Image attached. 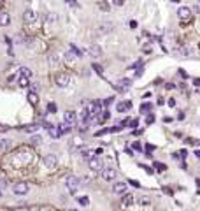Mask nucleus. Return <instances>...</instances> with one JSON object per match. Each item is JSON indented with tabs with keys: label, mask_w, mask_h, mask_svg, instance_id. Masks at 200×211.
Segmentation results:
<instances>
[{
	"label": "nucleus",
	"mask_w": 200,
	"mask_h": 211,
	"mask_svg": "<svg viewBox=\"0 0 200 211\" xmlns=\"http://www.w3.org/2000/svg\"><path fill=\"white\" fill-rule=\"evenodd\" d=\"M81 185H83L81 179L77 178V176H74V174H70V176L67 178V188H69V192H70V194H76Z\"/></svg>",
	"instance_id": "1"
},
{
	"label": "nucleus",
	"mask_w": 200,
	"mask_h": 211,
	"mask_svg": "<svg viewBox=\"0 0 200 211\" xmlns=\"http://www.w3.org/2000/svg\"><path fill=\"white\" fill-rule=\"evenodd\" d=\"M130 86H132V81L130 79H126V77H123V79H119L116 85H114V90L119 93H125V92H128Z\"/></svg>",
	"instance_id": "2"
},
{
	"label": "nucleus",
	"mask_w": 200,
	"mask_h": 211,
	"mask_svg": "<svg viewBox=\"0 0 200 211\" xmlns=\"http://www.w3.org/2000/svg\"><path fill=\"white\" fill-rule=\"evenodd\" d=\"M44 129L49 132V135L53 137V139H58L60 135H62V130H60V125L56 127V125L49 123V121H44Z\"/></svg>",
	"instance_id": "3"
},
{
	"label": "nucleus",
	"mask_w": 200,
	"mask_h": 211,
	"mask_svg": "<svg viewBox=\"0 0 200 211\" xmlns=\"http://www.w3.org/2000/svg\"><path fill=\"white\" fill-rule=\"evenodd\" d=\"M42 164L46 165V169H54L56 164H58V158H56V155H53V153H48V155L42 157Z\"/></svg>",
	"instance_id": "4"
},
{
	"label": "nucleus",
	"mask_w": 200,
	"mask_h": 211,
	"mask_svg": "<svg viewBox=\"0 0 200 211\" xmlns=\"http://www.w3.org/2000/svg\"><path fill=\"white\" fill-rule=\"evenodd\" d=\"M54 81H56V85H58L60 88H67L69 86V83H70V76L65 74V72H60V74H56Z\"/></svg>",
	"instance_id": "5"
},
{
	"label": "nucleus",
	"mask_w": 200,
	"mask_h": 211,
	"mask_svg": "<svg viewBox=\"0 0 200 211\" xmlns=\"http://www.w3.org/2000/svg\"><path fill=\"white\" fill-rule=\"evenodd\" d=\"M172 55L177 56V58H186L189 55V48H186V46H176V48H172Z\"/></svg>",
	"instance_id": "6"
},
{
	"label": "nucleus",
	"mask_w": 200,
	"mask_h": 211,
	"mask_svg": "<svg viewBox=\"0 0 200 211\" xmlns=\"http://www.w3.org/2000/svg\"><path fill=\"white\" fill-rule=\"evenodd\" d=\"M28 183H25V181H19V183H16L14 187H12V192L16 195H25V194H28Z\"/></svg>",
	"instance_id": "7"
},
{
	"label": "nucleus",
	"mask_w": 200,
	"mask_h": 211,
	"mask_svg": "<svg viewBox=\"0 0 200 211\" xmlns=\"http://www.w3.org/2000/svg\"><path fill=\"white\" fill-rule=\"evenodd\" d=\"M88 164H90V169H93V171H102L104 169V162L100 157H91L88 160Z\"/></svg>",
	"instance_id": "8"
},
{
	"label": "nucleus",
	"mask_w": 200,
	"mask_h": 211,
	"mask_svg": "<svg viewBox=\"0 0 200 211\" xmlns=\"http://www.w3.org/2000/svg\"><path fill=\"white\" fill-rule=\"evenodd\" d=\"M102 178L105 181H114L116 179V169L114 167H104L102 169Z\"/></svg>",
	"instance_id": "9"
},
{
	"label": "nucleus",
	"mask_w": 200,
	"mask_h": 211,
	"mask_svg": "<svg viewBox=\"0 0 200 211\" xmlns=\"http://www.w3.org/2000/svg\"><path fill=\"white\" fill-rule=\"evenodd\" d=\"M177 16L181 21H188V20H191V9L189 7H179Z\"/></svg>",
	"instance_id": "10"
},
{
	"label": "nucleus",
	"mask_w": 200,
	"mask_h": 211,
	"mask_svg": "<svg viewBox=\"0 0 200 211\" xmlns=\"http://www.w3.org/2000/svg\"><path fill=\"white\" fill-rule=\"evenodd\" d=\"M63 120H65V123H69V125H74L77 123V114L74 113V111H65L63 113Z\"/></svg>",
	"instance_id": "11"
},
{
	"label": "nucleus",
	"mask_w": 200,
	"mask_h": 211,
	"mask_svg": "<svg viewBox=\"0 0 200 211\" xmlns=\"http://www.w3.org/2000/svg\"><path fill=\"white\" fill-rule=\"evenodd\" d=\"M37 20V14L32 11V9H27V11L23 12V21L25 23H33Z\"/></svg>",
	"instance_id": "12"
},
{
	"label": "nucleus",
	"mask_w": 200,
	"mask_h": 211,
	"mask_svg": "<svg viewBox=\"0 0 200 211\" xmlns=\"http://www.w3.org/2000/svg\"><path fill=\"white\" fill-rule=\"evenodd\" d=\"M86 51H88V53H90V55H91L93 58H98V56H102V49L98 48L97 44H90Z\"/></svg>",
	"instance_id": "13"
},
{
	"label": "nucleus",
	"mask_w": 200,
	"mask_h": 211,
	"mask_svg": "<svg viewBox=\"0 0 200 211\" xmlns=\"http://www.w3.org/2000/svg\"><path fill=\"white\" fill-rule=\"evenodd\" d=\"M113 192L114 194H125L126 192V183L125 181H116L113 185Z\"/></svg>",
	"instance_id": "14"
},
{
	"label": "nucleus",
	"mask_w": 200,
	"mask_h": 211,
	"mask_svg": "<svg viewBox=\"0 0 200 211\" xmlns=\"http://www.w3.org/2000/svg\"><path fill=\"white\" fill-rule=\"evenodd\" d=\"M113 28H114V25L111 21H102L98 30H100V33H109V32H113Z\"/></svg>",
	"instance_id": "15"
},
{
	"label": "nucleus",
	"mask_w": 200,
	"mask_h": 211,
	"mask_svg": "<svg viewBox=\"0 0 200 211\" xmlns=\"http://www.w3.org/2000/svg\"><path fill=\"white\" fill-rule=\"evenodd\" d=\"M11 23V18H9V14H7L6 11L0 12V27H7Z\"/></svg>",
	"instance_id": "16"
},
{
	"label": "nucleus",
	"mask_w": 200,
	"mask_h": 211,
	"mask_svg": "<svg viewBox=\"0 0 200 211\" xmlns=\"http://www.w3.org/2000/svg\"><path fill=\"white\" fill-rule=\"evenodd\" d=\"M121 204H123V206H132V204H134V195H132V194H123Z\"/></svg>",
	"instance_id": "17"
},
{
	"label": "nucleus",
	"mask_w": 200,
	"mask_h": 211,
	"mask_svg": "<svg viewBox=\"0 0 200 211\" xmlns=\"http://www.w3.org/2000/svg\"><path fill=\"white\" fill-rule=\"evenodd\" d=\"M28 102L32 104V106H37V104H39V95H37V92H30V93H28Z\"/></svg>",
	"instance_id": "18"
},
{
	"label": "nucleus",
	"mask_w": 200,
	"mask_h": 211,
	"mask_svg": "<svg viewBox=\"0 0 200 211\" xmlns=\"http://www.w3.org/2000/svg\"><path fill=\"white\" fill-rule=\"evenodd\" d=\"M18 85H19L21 88H28V86H30V79L25 77V76H19V77H18Z\"/></svg>",
	"instance_id": "19"
},
{
	"label": "nucleus",
	"mask_w": 200,
	"mask_h": 211,
	"mask_svg": "<svg viewBox=\"0 0 200 211\" xmlns=\"http://www.w3.org/2000/svg\"><path fill=\"white\" fill-rule=\"evenodd\" d=\"M76 58H77V56H76V53H74L72 49H69V51L65 53V62H67V64H72Z\"/></svg>",
	"instance_id": "20"
},
{
	"label": "nucleus",
	"mask_w": 200,
	"mask_h": 211,
	"mask_svg": "<svg viewBox=\"0 0 200 211\" xmlns=\"http://www.w3.org/2000/svg\"><path fill=\"white\" fill-rule=\"evenodd\" d=\"M18 74H19V76H25V77H30L32 76V70L28 69V67H19V69H18Z\"/></svg>",
	"instance_id": "21"
},
{
	"label": "nucleus",
	"mask_w": 200,
	"mask_h": 211,
	"mask_svg": "<svg viewBox=\"0 0 200 211\" xmlns=\"http://www.w3.org/2000/svg\"><path fill=\"white\" fill-rule=\"evenodd\" d=\"M109 118H111V113H109L107 109H105V111H102V113L98 114V121H100V123H102V121H107Z\"/></svg>",
	"instance_id": "22"
},
{
	"label": "nucleus",
	"mask_w": 200,
	"mask_h": 211,
	"mask_svg": "<svg viewBox=\"0 0 200 211\" xmlns=\"http://www.w3.org/2000/svg\"><path fill=\"white\" fill-rule=\"evenodd\" d=\"M9 146H11V141L9 139H0V150H2V152H7Z\"/></svg>",
	"instance_id": "23"
},
{
	"label": "nucleus",
	"mask_w": 200,
	"mask_h": 211,
	"mask_svg": "<svg viewBox=\"0 0 200 211\" xmlns=\"http://www.w3.org/2000/svg\"><path fill=\"white\" fill-rule=\"evenodd\" d=\"M37 125L35 123H32V125H27V127H23V130H25V132H28V134H35V132H37Z\"/></svg>",
	"instance_id": "24"
},
{
	"label": "nucleus",
	"mask_w": 200,
	"mask_h": 211,
	"mask_svg": "<svg viewBox=\"0 0 200 211\" xmlns=\"http://www.w3.org/2000/svg\"><path fill=\"white\" fill-rule=\"evenodd\" d=\"M60 130H62V135H63V134H69V132L72 130V125H69V123H65V121H63V123L60 125Z\"/></svg>",
	"instance_id": "25"
},
{
	"label": "nucleus",
	"mask_w": 200,
	"mask_h": 211,
	"mask_svg": "<svg viewBox=\"0 0 200 211\" xmlns=\"http://www.w3.org/2000/svg\"><path fill=\"white\" fill-rule=\"evenodd\" d=\"M126 109H128L126 102H118V104H116V111H118V113H125Z\"/></svg>",
	"instance_id": "26"
},
{
	"label": "nucleus",
	"mask_w": 200,
	"mask_h": 211,
	"mask_svg": "<svg viewBox=\"0 0 200 211\" xmlns=\"http://www.w3.org/2000/svg\"><path fill=\"white\" fill-rule=\"evenodd\" d=\"M151 108H153V106H151V104H149V102H144V104H142V106H141V113L147 114V113H149V111H151Z\"/></svg>",
	"instance_id": "27"
},
{
	"label": "nucleus",
	"mask_w": 200,
	"mask_h": 211,
	"mask_svg": "<svg viewBox=\"0 0 200 211\" xmlns=\"http://www.w3.org/2000/svg\"><path fill=\"white\" fill-rule=\"evenodd\" d=\"M186 144H191V146H200V141L198 139H193V137H188V139H184Z\"/></svg>",
	"instance_id": "28"
},
{
	"label": "nucleus",
	"mask_w": 200,
	"mask_h": 211,
	"mask_svg": "<svg viewBox=\"0 0 200 211\" xmlns=\"http://www.w3.org/2000/svg\"><path fill=\"white\" fill-rule=\"evenodd\" d=\"M155 169H156L158 173H163V171H167V165L162 162H155Z\"/></svg>",
	"instance_id": "29"
},
{
	"label": "nucleus",
	"mask_w": 200,
	"mask_h": 211,
	"mask_svg": "<svg viewBox=\"0 0 200 211\" xmlns=\"http://www.w3.org/2000/svg\"><path fill=\"white\" fill-rule=\"evenodd\" d=\"M81 155H83V158H84V160H86V162H88V160H90V158L93 157V155H91V152H90V150H81Z\"/></svg>",
	"instance_id": "30"
},
{
	"label": "nucleus",
	"mask_w": 200,
	"mask_h": 211,
	"mask_svg": "<svg viewBox=\"0 0 200 211\" xmlns=\"http://www.w3.org/2000/svg\"><path fill=\"white\" fill-rule=\"evenodd\" d=\"M32 144H35V146H39V144H40V143H42V137H40V135H32Z\"/></svg>",
	"instance_id": "31"
},
{
	"label": "nucleus",
	"mask_w": 200,
	"mask_h": 211,
	"mask_svg": "<svg viewBox=\"0 0 200 211\" xmlns=\"http://www.w3.org/2000/svg\"><path fill=\"white\" fill-rule=\"evenodd\" d=\"M79 204H81V206H88V204H90V199H88L86 195H83V197H79Z\"/></svg>",
	"instance_id": "32"
},
{
	"label": "nucleus",
	"mask_w": 200,
	"mask_h": 211,
	"mask_svg": "<svg viewBox=\"0 0 200 211\" xmlns=\"http://www.w3.org/2000/svg\"><path fill=\"white\" fill-rule=\"evenodd\" d=\"M139 202H141V204L144 206V204H149V202H151V199H149L147 195H144V197H141V199H139Z\"/></svg>",
	"instance_id": "33"
},
{
	"label": "nucleus",
	"mask_w": 200,
	"mask_h": 211,
	"mask_svg": "<svg viewBox=\"0 0 200 211\" xmlns=\"http://www.w3.org/2000/svg\"><path fill=\"white\" fill-rule=\"evenodd\" d=\"M48 113H56V106H54L53 102L48 104Z\"/></svg>",
	"instance_id": "34"
},
{
	"label": "nucleus",
	"mask_w": 200,
	"mask_h": 211,
	"mask_svg": "<svg viewBox=\"0 0 200 211\" xmlns=\"http://www.w3.org/2000/svg\"><path fill=\"white\" fill-rule=\"evenodd\" d=\"M104 134H109V129H102V130H98V132H97L95 135H97V137H100V135H104Z\"/></svg>",
	"instance_id": "35"
},
{
	"label": "nucleus",
	"mask_w": 200,
	"mask_h": 211,
	"mask_svg": "<svg viewBox=\"0 0 200 211\" xmlns=\"http://www.w3.org/2000/svg\"><path fill=\"white\" fill-rule=\"evenodd\" d=\"M121 129H123L121 125H116V127H113V129H109V132H113V134H114V132H119Z\"/></svg>",
	"instance_id": "36"
},
{
	"label": "nucleus",
	"mask_w": 200,
	"mask_h": 211,
	"mask_svg": "<svg viewBox=\"0 0 200 211\" xmlns=\"http://www.w3.org/2000/svg\"><path fill=\"white\" fill-rule=\"evenodd\" d=\"M179 76L184 77V79H188V72H186V70H183V69H179Z\"/></svg>",
	"instance_id": "37"
},
{
	"label": "nucleus",
	"mask_w": 200,
	"mask_h": 211,
	"mask_svg": "<svg viewBox=\"0 0 200 211\" xmlns=\"http://www.w3.org/2000/svg\"><path fill=\"white\" fill-rule=\"evenodd\" d=\"M128 183L132 185V187H135V188H139V187H141V183H139V181H135V179H130Z\"/></svg>",
	"instance_id": "38"
},
{
	"label": "nucleus",
	"mask_w": 200,
	"mask_h": 211,
	"mask_svg": "<svg viewBox=\"0 0 200 211\" xmlns=\"http://www.w3.org/2000/svg\"><path fill=\"white\" fill-rule=\"evenodd\" d=\"M93 69L97 70V72H98V74H100V76H102V67H100V65H98V64H93Z\"/></svg>",
	"instance_id": "39"
},
{
	"label": "nucleus",
	"mask_w": 200,
	"mask_h": 211,
	"mask_svg": "<svg viewBox=\"0 0 200 211\" xmlns=\"http://www.w3.org/2000/svg\"><path fill=\"white\" fill-rule=\"evenodd\" d=\"M146 121H147V123H153V121H155V116H153L151 113H147V118H146Z\"/></svg>",
	"instance_id": "40"
},
{
	"label": "nucleus",
	"mask_w": 200,
	"mask_h": 211,
	"mask_svg": "<svg viewBox=\"0 0 200 211\" xmlns=\"http://www.w3.org/2000/svg\"><path fill=\"white\" fill-rule=\"evenodd\" d=\"M113 102H114V100H113V97H109V99H105V100H104V106H111Z\"/></svg>",
	"instance_id": "41"
},
{
	"label": "nucleus",
	"mask_w": 200,
	"mask_h": 211,
	"mask_svg": "<svg viewBox=\"0 0 200 211\" xmlns=\"http://www.w3.org/2000/svg\"><path fill=\"white\" fill-rule=\"evenodd\" d=\"M128 125H132V129H134V127H137V125H139V120H137V118L135 120H130Z\"/></svg>",
	"instance_id": "42"
},
{
	"label": "nucleus",
	"mask_w": 200,
	"mask_h": 211,
	"mask_svg": "<svg viewBox=\"0 0 200 211\" xmlns=\"http://www.w3.org/2000/svg\"><path fill=\"white\" fill-rule=\"evenodd\" d=\"M179 157H181V158H186V157H188V152H186V150H181V152H179Z\"/></svg>",
	"instance_id": "43"
},
{
	"label": "nucleus",
	"mask_w": 200,
	"mask_h": 211,
	"mask_svg": "<svg viewBox=\"0 0 200 211\" xmlns=\"http://www.w3.org/2000/svg\"><path fill=\"white\" fill-rule=\"evenodd\" d=\"M100 9H104V11H109V4L102 2V4H100Z\"/></svg>",
	"instance_id": "44"
},
{
	"label": "nucleus",
	"mask_w": 200,
	"mask_h": 211,
	"mask_svg": "<svg viewBox=\"0 0 200 211\" xmlns=\"http://www.w3.org/2000/svg\"><path fill=\"white\" fill-rule=\"evenodd\" d=\"M165 88H167V90H174V88H176V85H174V83H167V85H165Z\"/></svg>",
	"instance_id": "45"
},
{
	"label": "nucleus",
	"mask_w": 200,
	"mask_h": 211,
	"mask_svg": "<svg viewBox=\"0 0 200 211\" xmlns=\"http://www.w3.org/2000/svg\"><path fill=\"white\" fill-rule=\"evenodd\" d=\"M142 167L146 169V173H147V174H153V173H155V171H153V169L149 167V165H142Z\"/></svg>",
	"instance_id": "46"
},
{
	"label": "nucleus",
	"mask_w": 200,
	"mask_h": 211,
	"mask_svg": "<svg viewBox=\"0 0 200 211\" xmlns=\"http://www.w3.org/2000/svg\"><path fill=\"white\" fill-rule=\"evenodd\" d=\"M193 85H195L197 88H200V77H195V79H193Z\"/></svg>",
	"instance_id": "47"
},
{
	"label": "nucleus",
	"mask_w": 200,
	"mask_h": 211,
	"mask_svg": "<svg viewBox=\"0 0 200 211\" xmlns=\"http://www.w3.org/2000/svg\"><path fill=\"white\" fill-rule=\"evenodd\" d=\"M134 148H135V150H139V152H141V150H142L141 143H137V141H135V143H134Z\"/></svg>",
	"instance_id": "48"
},
{
	"label": "nucleus",
	"mask_w": 200,
	"mask_h": 211,
	"mask_svg": "<svg viewBox=\"0 0 200 211\" xmlns=\"http://www.w3.org/2000/svg\"><path fill=\"white\" fill-rule=\"evenodd\" d=\"M114 2V6H123L125 4V0H113Z\"/></svg>",
	"instance_id": "49"
},
{
	"label": "nucleus",
	"mask_w": 200,
	"mask_h": 211,
	"mask_svg": "<svg viewBox=\"0 0 200 211\" xmlns=\"http://www.w3.org/2000/svg\"><path fill=\"white\" fill-rule=\"evenodd\" d=\"M168 106H170V108H174V106H176V100H174V99H168Z\"/></svg>",
	"instance_id": "50"
},
{
	"label": "nucleus",
	"mask_w": 200,
	"mask_h": 211,
	"mask_svg": "<svg viewBox=\"0 0 200 211\" xmlns=\"http://www.w3.org/2000/svg\"><path fill=\"white\" fill-rule=\"evenodd\" d=\"M6 130H9V127H7V125H0V132H6Z\"/></svg>",
	"instance_id": "51"
},
{
	"label": "nucleus",
	"mask_w": 200,
	"mask_h": 211,
	"mask_svg": "<svg viewBox=\"0 0 200 211\" xmlns=\"http://www.w3.org/2000/svg\"><path fill=\"white\" fill-rule=\"evenodd\" d=\"M67 4H69V6H77L76 0H67Z\"/></svg>",
	"instance_id": "52"
},
{
	"label": "nucleus",
	"mask_w": 200,
	"mask_h": 211,
	"mask_svg": "<svg viewBox=\"0 0 200 211\" xmlns=\"http://www.w3.org/2000/svg\"><path fill=\"white\" fill-rule=\"evenodd\" d=\"M125 152H126V153H128V155H130V157H132V155H134V150H130V148H126V150H125Z\"/></svg>",
	"instance_id": "53"
},
{
	"label": "nucleus",
	"mask_w": 200,
	"mask_h": 211,
	"mask_svg": "<svg viewBox=\"0 0 200 211\" xmlns=\"http://www.w3.org/2000/svg\"><path fill=\"white\" fill-rule=\"evenodd\" d=\"M195 155H197V157L200 158V150H198V152H195Z\"/></svg>",
	"instance_id": "54"
},
{
	"label": "nucleus",
	"mask_w": 200,
	"mask_h": 211,
	"mask_svg": "<svg viewBox=\"0 0 200 211\" xmlns=\"http://www.w3.org/2000/svg\"><path fill=\"white\" fill-rule=\"evenodd\" d=\"M170 2H174V4H179V2H181V0H170Z\"/></svg>",
	"instance_id": "55"
},
{
	"label": "nucleus",
	"mask_w": 200,
	"mask_h": 211,
	"mask_svg": "<svg viewBox=\"0 0 200 211\" xmlns=\"http://www.w3.org/2000/svg\"><path fill=\"white\" fill-rule=\"evenodd\" d=\"M67 211H77V209H67Z\"/></svg>",
	"instance_id": "56"
},
{
	"label": "nucleus",
	"mask_w": 200,
	"mask_h": 211,
	"mask_svg": "<svg viewBox=\"0 0 200 211\" xmlns=\"http://www.w3.org/2000/svg\"><path fill=\"white\" fill-rule=\"evenodd\" d=\"M25 2H32V0H25Z\"/></svg>",
	"instance_id": "57"
},
{
	"label": "nucleus",
	"mask_w": 200,
	"mask_h": 211,
	"mask_svg": "<svg viewBox=\"0 0 200 211\" xmlns=\"http://www.w3.org/2000/svg\"><path fill=\"white\" fill-rule=\"evenodd\" d=\"M0 197H2V192H0Z\"/></svg>",
	"instance_id": "58"
}]
</instances>
